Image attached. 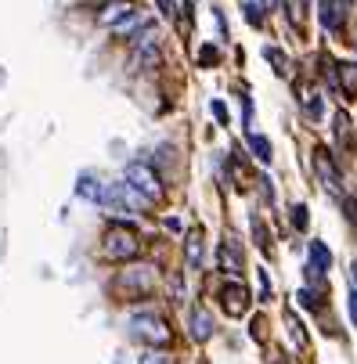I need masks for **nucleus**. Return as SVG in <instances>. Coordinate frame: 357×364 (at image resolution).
Listing matches in <instances>:
<instances>
[{"label":"nucleus","instance_id":"f257e3e1","mask_svg":"<svg viewBox=\"0 0 357 364\" xmlns=\"http://www.w3.org/2000/svg\"><path fill=\"white\" fill-rule=\"evenodd\" d=\"M137 252H141V238H137L134 227H127V224H112L109 231H105V242H101V256H105V260L127 264V260H134Z\"/></svg>","mask_w":357,"mask_h":364},{"label":"nucleus","instance_id":"bb28decb","mask_svg":"<svg viewBox=\"0 0 357 364\" xmlns=\"http://www.w3.org/2000/svg\"><path fill=\"white\" fill-rule=\"evenodd\" d=\"M350 321L357 325V285H354V292H350Z\"/></svg>","mask_w":357,"mask_h":364},{"label":"nucleus","instance_id":"4be33fe9","mask_svg":"<svg viewBox=\"0 0 357 364\" xmlns=\"http://www.w3.org/2000/svg\"><path fill=\"white\" fill-rule=\"evenodd\" d=\"M292 224H296L300 231H307L310 217H307V206H292Z\"/></svg>","mask_w":357,"mask_h":364},{"label":"nucleus","instance_id":"423d86ee","mask_svg":"<svg viewBox=\"0 0 357 364\" xmlns=\"http://www.w3.org/2000/svg\"><path fill=\"white\" fill-rule=\"evenodd\" d=\"M220 307H224L231 317H242V314L249 310V292H245V285L227 282V285L220 289Z\"/></svg>","mask_w":357,"mask_h":364},{"label":"nucleus","instance_id":"6e6552de","mask_svg":"<svg viewBox=\"0 0 357 364\" xmlns=\"http://www.w3.org/2000/svg\"><path fill=\"white\" fill-rule=\"evenodd\" d=\"M314 169H318V177H321V188H325V191H332V195H343V191H340V174H335V166L328 162L325 152L314 156Z\"/></svg>","mask_w":357,"mask_h":364},{"label":"nucleus","instance_id":"20e7f679","mask_svg":"<svg viewBox=\"0 0 357 364\" xmlns=\"http://www.w3.org/2000/svg\"><path fill=\"white\" fill-rule=\"evenodd\" d=\"M155 285V267H130L116 278V289H127V292H137V296H149Z\"/></svg>","mask_w":357,"mask_h":364},{"label":"nucleus","instance_id":"cd10ccee","mask_svg":"<svg viewBox=\"0 0 357 364\" xmlns=\"http://www.w3.org/2000/svg\"><path fill=\"white\" fill-rule=\"evenodd\" d=\"M264 8L271 11V8H278V0H264Z\"/></svg>","mask_w":357,"mask_h":364},{"label":"nucleus","instance_id":"c85d7f7f","mask_svg":"<svg viewBox=\"0 0 357 364\" xmlns=\"http://www.w3.org/2000/svg\"><path fill=\"white\" fill-rule=\"evenodd\" d=\"M354 285H357V260H354Z\"/></svg>","mask_w":357,"mask_h":364},{"label":"nucleus","instance_id":"393cba45","mask_svg":"<svg viewBox=\"0 0 357 364\" xmlns=\"http://www.w3.org/2000/svg\"><path fill=\"white\" fill-rule=\"evenodd\" d=\"M155 4H159V15H162V18H174V15H177L174 0H155Z\"/></svg>","mask_w":357,"mask_h":364},{"label":"nucleus","instance_id":"1a4fd4ad","mask_svg":"<svg viewBox=\"0 0 357 364\" xmlns=\"http://www.w3.org/2000/svg\"><path fill=\"white\" fill-rule=\"evenodd\" d=\"M130 15H134V4H127V0H112V4L101 8L98 22H101V26H119V22H127Z\"/></svg>","mask_w":357,"mask_h":364},{"label":"nucleus","instance_id":"b1692460","mask_svg":"<svg viewBox=\"0 0 357 364\" xmlns=\"http://www.w3.org/2000/svg\"><path fill=\"white\" fill-rule=\"evenodd\" d=\"M260 303H271V278H267V271H260Z\"/></svg>","mask_w":357,"mask_h":364},{"label":"nucleus","instance_id":"ddd939ff","mask_svg":"<svg viewBox=\"0 0 357 364\" xmlns=\"http://www.w3.org/2000/svg\"><path fill=\"white\" fill-rule=\"evenodd\" d=\"M335 73H340V94L347 101L357 98V66H335Z\"/></svg>","mask_w":357,"mask_h":364},{"label":"nucleus","instance_id":"39448f33","mask_svg":"<svg viewBox=\"0 0 357 364\" xmlns=\"http://www.w3.org/2000/svg\"><path fill=\"white\" fill-rule=\"evenodd\" d=\"M318 11H321V26L328 33H340L347 22V11H350V0H318Z\"/></svg>","mask_w":357,"mask_h":364},{"label":"nucleus","instance_id":"2eb2a0df","mask_svg":"<svg viewBox=\"0 0 357 364\" xmlns=\"http://www.w3.org/2000/svg\"><path fill=\"white\" fill-rule=\"evenodd\" d=\"M202 264V231L188 234V267H199Z\"/></svg>","mask_w":357,"mask_h":364},{"label":"nucleus","instance_id":"412c9836","mask_svg":"<svg viewBox=\"0 0 357 364\" xmlns=\"http://www.w3.org/2000/svg\"><path fill=\"white\" fill-rule=\"evenodd\" d=\"M264 8L260 4H253V0H249L245 4V18H249V26H264V15H260Z\"/></svg>","mask_w":357,"mask_h":364},{"label":"nucleus","instance_id":"9b49d317","mask_svg":"<svg viewBox=\"0 0 357 364\" xmlns=\"http://www.w3.org/2000/svg\"><path fill=\"white\" fill-rule=\"evenodd\" d=\"M76 195L87 199V202H101V199H105V184H101L94 174H83L79 184H76Z\"/></svg>","mask_w":357,"mask_h":364},{"label":"nucleus","instance_id":"f3484780","mask_svg":"<svg viewBox=\"0 0 357 364\" xmlns=\"http://www.w3.org/2000/svg\"><path fill=\"white\" fill-rule=\"evenodd\" d=\"M264 58H267V61H275V66H278V69H275L278 76H289V58H285L278 47H264Z\"/></svg>","mask_w":357,"mask_h":364},{"label":"nucleus","instance_id":"a878e982","mask_svg":"<svg viewBox=\"0 0 357 364\" xmlns=\"http://www.w3.org/2000/svg\"><path fill=\"white\" fill-rule=\"evenodd\" d=\"M209 112H213L220 123H227V109H224V101H213V105H209Z\"/></svg>","mask_w":357,"mask_h":364},{"label":"nucleus","instance_id":"a211bd4d","mask_svg":"<svg viewBox=\"0 0 357 364\" xmlns=\"http://www.w3.org/2000/svg\"><path fill=\"white\" fill-rule=\"evenodd\" d=\"M184 278L181 274H170V299H174V303H184Z\"/></svg>","mask_w":357,"mask_h":364},{"label":"nucleus","instance_id":"aec40b11","mask_svg":"<svg viewBox=\"0 0 357 364\" xmlns=\"http://www.w3.org/2000/svg\"><path fill=\"white\" fill-rule=\"evenodd\" d=\"M141 364H177V361H174L170 354H162V350H159V354H155V350H149V354L141 357Z\"/></svg>","mask_w":357,"mask_h":364},{"label":"nucleus","instance_id":"7ed1b4c3","mask_svg":"<svg viewBox=\"0 0 357 364\" xmlns=\"http://www.w3.org/2000/svg\"><path fill=\"white\" fill-rule=\"evenodd\" d=\"M123 177H127V184L130 188H137L149 202H155L159 195H162V181H159V174L152 166H144V162H130L127 169H123Z\"/></svg>","mask_w":357,"mask_h":364},{"label":"nucleus","instance_id":"9d476101","mask_svg":"<svg viewBox=\"0 0 357 364\" xmlns=\"http://www.w3.org/2000/svg\"><path fill=\"white\" fill-rule=\"evenodd\" d=\"M209 335H213V317H209L206 307H195L192 310V339L195 342H206Z\"/></svg>","mask_w":357,"mask_h":364},{"label":"nucleus","instance_id":"6ab92c4d","mask_svg":"<svg viewBox=\"0 0 357 364\" xmlns=\"http://www.w3.org/2000/svg\"><path fill=\"white\" fill-rule=\"evenodd\" d=\"M296 299H300V307L318 310V292H314V289H300V292H296Z\"/></svg>","mask_w":357,"mask_h":364},{"label":"nucleus","instance_id":"5701e85b","mask_svg":"<svg viewBox=\"0 0 357 364\" xmlns=\"http://www.w3.org/2000/svg\"><path fill=\"white\" fill-rule=\"evenodd\" d=\"M199 61H202V69L217 66V47H213V44H206V47H202V54H199Z\"/></svg>","mask_w":357,"mask_h":364},{"label":"nucleus","instance_id":"4468645a","mask_svg":"<svg viewBox=\"0 0 357 364\" xmlns=\"http://www.w3.org/2000/svg\"><path fill=\"white\" fill-rule=\"evenodd\" d=\"M335 141H340V148H347V152H354V137H350V119L340 112L335 116Z\"/></svg>","mask_w":357,"mask_h":364},{"label":"nucleus","instance_id":"f03ea898","mask_svg":"<svg viewBox=\"0 0 357 364\" xmlns=\"http://www.w3.org/2000/svg\"><path fill=\"white\" fill-rule=\"evenodd\" d=\"M127 328H130V335L137 342H149V347H166V342H170V328H166V321L155 317V314H137V317H130Z\"/></svg>","mask_w":357,"mask_h":364},{"label":"nucleus","instance_id":"dca6fc26","mask_svg":"<svg viewBox=\"0 0 357 364\" xmlns=\"http://www.w3.org/2000/svg\"><path fill=\"white\" fill-rule=\"evenodd\" d=\"M249 148H253V156L260 162H271V141L264 134H249Z\"/></svg>","mask_w":357,"mask_h":364},{"label":"nucleus","instance_id":"f8f14e48","mask_svg":"<svg viewBox=\"0 0 357 364\" xmlns=\"http://www.w3.org/2000/svg\"><path fill=\"white\" fill-rule=\"evenodd\" d=\"M220 271L231 274V278L242 274V256H238V249H235V242H231V238L220 245Z\"/></svg>","mask_w":357,"mask_h":364},{"label":"nucleus","instance_id":"0eeeda50","mask_svg":"<svg viewBox=\"0 0 357 364\" xmlns=\"http://www.w3.org/2000/svg\"><path fill=\"white\" fill-rule=\"evenodd\" d=\"M332 267V252L321 245V242H310V264H307V282L310 285H318L321 278H325V271Z\"/></svg>","mask_w":357,"mask_h":364}]
</instances>
